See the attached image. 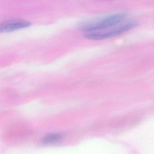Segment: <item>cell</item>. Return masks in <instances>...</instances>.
<instances>
[{
    "label": "cell",
    "instance_id": "6da1fadb",
    "mask_svg": "<svg viewBox=\"0 0 154 154\" xmlns=\"http://www.w3.org/2000/svg\"><path fill=\"white\" fill-rule=\"evenodd\" d=\"M127 16L125 13L114 14L97 21L85 24L82 26V29L86 31H93L109 28L124 20Z\"/></svg>",
    "mask_w": 154,
    "mask_h": 154
},
{
    "label": "cell",
    "instance_id": "277c9868",
    "mask_svg": "<svg viewBox=\"0 0 154 154\" xmlns=\"http://www.w3.org/2000/svg\"><path fill=\"white\" fill-rule=\"evenodd\" d=\"M61 137V136L59 135L48 136L44 140V141L45 143H50L57 140L59 139Z\"/></svg>",
    "mask_w": 154,
    "mask_h": 154
},
{
    "label": "cell",
    "instance_id": "3957f363",
    "mask_svg": "<svg viewBox=\"0 0 154 154\" xmlns=\"http://www.w3.org/2000/svg\"><path fill=\"white\" fill-rule=\"evenodd\" d=\"M31 23L25 20H15L3 23L0 26L1 33L12 32L30 26Z\"/></svg>",
    "mask_w": 154,
    "mask_h": 154
},
{
    "label": "cell",
    "instance_id": "7a4b0ae2",
    "mask_svg": "<svg viewBox=\"0 0 154 154\" xmlns=\"http://www.w3.org/2000/svg\"><path fill=\"white\" fill-rule=\"evenodd\" d=\"M138 23L136 21H129L118 27L103 32H96L86 34L85 37L91 40H102L119 35L137 26Z\"/></svg>",
    "mask_w": 154,
    "mask_h": 154
}]
</instances>
